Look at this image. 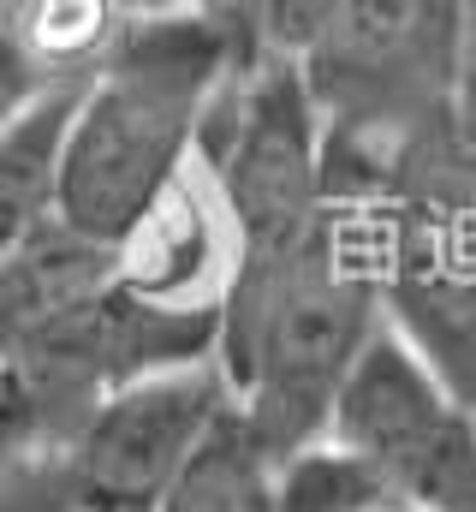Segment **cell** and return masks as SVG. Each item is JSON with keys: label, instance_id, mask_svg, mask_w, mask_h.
<instances>
[{"label": "cell", "instance_id": "obj_18", "mask_svg": "<svg viewBox=\"0 0 476 512\" xmlns=\"http://www.w3.org/2000/svg\"><path fill=\"white\" fill-rule=\"evenodd\" d=\"M185 6H203V0H119L125 18H167V12H185Z\"/></svg>", "mask_w": 476, "mask_h": 512}, {"label": "cell", "instance_id": "obj_13", "mask_svg": "<svg viewBox=\"0 0 476 512\" xmlns=\"http://www.w3.org/2000/svg\"><path fill=\"white\" fill-rule=\"evenodd\" d=\"M381 507H399V501L328 435L274 465V512H381Z\"/></svg>", "mask_w": 476, "mask_h": 512}, {"label": "cell", "instance_id": "obj_2", "mask_svg": "<svg viewBox=\"0 0 476 512\" xmlns=\"http://www.w3.org/2000/svg\"><path fill=\"white\" fill-rule=\"evenodd\" d=\"M233 66V42L203 6L131 18L102 66L72 84L54 221L108 245L131 215H143L197 161L203 114Z\"/></svg>", "mask_w": 476, "mask_h": 512}, {"label": "cell", "instance_id": "obj_17", "mask_svg": "<svg viewBox=\"0 0 476 512\" xmlns=\"http://www.w3.org/2000/svg\"><path fill=\"white\" fill-rule=\"evenodd\" d=\"M465 6V48H459V143L476 161V0H459Z\"/></svg>", "mask_w": 476, "mask_h": 512}, {"label": "cell", "instance_id": "obj_11", "mask_svg": "<svg viewBox=\"0 0 476 512\" xmlns=\"http://www.w3.org/2000/svg\"><path fill=\"white\" fill-rule=\"evenodd\" d=\"M274 453L244 429L233 405L209 423L155 512H274Z\"/></svg>", "mask_w": 476, "mask_h": 512}, {"label": "cell", "instance_id": "obj_10", "mask_svg": "<svg viewBox=\"0 0 476 512\" xmlns=\"http://www.w3.org/2000/svg\"><path fill=\"white\" fill-rule=\"evenodd\" d=\"M72 84H54L0 131V262L36 239L60 203V131H66Z\"/></svg>", "mask_w": 476, "mask_h": 512}, {"label": "cell", "instance_id": "obj_14", "mask_svg": "<svg viewBox=\"0 0 476 512\" xmlns=\"http://www.w3.org/2000/svg\"><path fill=\"white\" fill-rule=\"evenodd\" d=\"M334 0H203L238 60H298Z\"/></svg>", "mask_w": 476, "mask_h": 512}, {"label": "cell", "instance_id": "obj_4", "mask_svg": "<svg viewBox=\"0 0 476 512\" xmlns=\"http://www.w3.org/2000/svg\"><path fill=\"white\" fill-rule=\"evenodd\" d=\"M459 0H334L292 60L322 120L328 197H357L399 149L459 131Z\"/></svg>", "mask_w": 476, "mask_h": 512}, {"label": "cell", "instance_id": "obj_5", "mask_svg": "<svg viewBox=\"0 0 476 512\" xmlns=\"http://www.w3.org/2000/svg\"><path fill=\"white\" fill-rule=\"evenodd\" d=\"M381 328L476 405V161L459 131L399 149L357 197Z\"/></svg>", "mask_w": 476, "mask_h": 512}, {"label": "cell", "instance_id": "obj_19", "mask_svg": "<svg viewBox=\"0 0 476 512\" xmlns=\"http://www.w3.org/2000/svg\"><path fill=\"white\" fill-rule=\"evenodd\" d=\"M381 512H405V507H381Z\"/></svg>", "mask_w": 476, "mask_h": 512}, {"label": "cell", "instance_id": "obj_1", "mask_svg": "<svg viewBox=\"0 0 476 512\" xmlns=\"http://www.w3.org/2000/svg\"><path fill=\"white\" fill-rule=\"evenodd\" d=\"M381 328L375 251L352 203L328 215L280 256L238 262L215 304V370L244 429L274 453L322 441L328 405Z\"/></svg>", "mask_w": 476, "mask_h": 512}, {"label": "cell", "instance_id": "obj_7", "mask_svg": "<svg viewBox=\"0 0 476 512\" xmlns=\"http://www.w3.org/2000/svg\"><path fill=\"white\" fill-rule=\"evenodd\" d=\"M322 435L405 512H476V405L387 328L346 370Z\"/></svg>", "mask_w": 476, "mask_h": 512}, {"label": "cell", "instance_id": "obj_15", "mask_svg": "<svg viewBox=\"0 0 476 512\" xmlns=\"http://www.w3.org/2000/svg\"><path fill=\"white\" fill-rule=\"evenodd\" d=\"M48 90H54V84L30 66V54H24V48L6 36V24H0V131L12 126L30 102H42Z\"/></svg>", "mask_w": 476, "mask_h": 512}, {"label": "cell", "instance_id": "obj_6", "mask_svg": "<svg viewBox=\"0 0 476 512\" xmlns=\"http://www.w3.org/2000/svg\"><path fill=\"white\" fill-rule=\"evenodd\" d=\"M197 167L227 209L233 268L292 251L328 215L322 120L292 60H238L227 72L197 131Z\"/></svg>", "mask_w": 476, "mask_h": 512}, {"label": "cell", "instance_id": "obj_3", "mask_svg": "<svg viewBox=\"0 0 476 512\" xmlns=\"http://www.w3.org/2000/svg\"><path fill=\"white\" fill-rule=\"evenodd\" d=\"M215 358V316H167L131 304L108 251L48 221L0 262V376L48 435V453L119 382L167 364Z\"/></svg>", "mask_w": 476, "mask_h": 512}, {"label": "cell", "instance_id": "obj_9", "mask_svg": "<svg viewBox=\"0 0 476 512\" xmlns=\"http://www.w3.org/2000/svg\"><path fill=\"white\" fill-rule=\"evenodd\" d=\"M102 251H108L114 286L131 304L167 310V316H215L233 274V227L209 173L191 161Z\"/></svg>", "mask_w": 476, "mask_h": 512}, {"label": "cell", "instance_id": "obj_12", "mask_svg": "<svg viewBox=\"0 0 476 512\" xmlns=\"http://www.w3.org/2000/svg\"><path fill=\"white\" fill-rule=\"evenodd\" d=\"M0 24L48 84H78L102 66L131 18L119 0H0Z\"/></svg>", "mask_w": 476, "mask_h": 512}, {"label": "cell", "instance_id": "obj_8", "mask_svg": "<svg viewBox=\"0 0 476 512\" xmlns=\"http://www.w3.org/2000/svg\"><path fill=\"white\" fill-rule=\"evenodd\" d=\"M221 411L227 382L215 358L167 364L108 387L48 453L60 501L72 512H155Z\"/></svg>", "mask_w": 476, "mask_h": 512}, {"label": "cell", "instance_id": "obj_16", "mask_svg": "<svg viewBox=\"0 0 476 512\" xmlns=\"http://www.w3.org/2000/svg\"><path fill=\"white\" fill-rule=\"evenodd\" d=\"M0 512H72V507L60 501V483H54L48 459H30V465L0 471Z\"/></svg>", "mask_w": 476, "mask_h": 512}]
</instances>
